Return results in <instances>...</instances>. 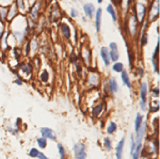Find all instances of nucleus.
I'll return each instance as SVG.
<instances>
[{"instance_id": "obj_1", "label": "nucleus", "mask_w": 160, "mask_h": 159, "mask_svg": "<svg viewBox=\"0 0 160 159\" xmlns=\"http://www.w3.org/2000/svg\"><path fill=\"white\" fill-rule=\"evenodd\" d=\"M139 108L141 111H148V82L142 81L139 86Z\"/></svg>"}, {"instance_id": "obj_2", "label": "nucleus", "mask_w": 160, "mask_h": 159, "mask_svg": "<svg viewBox=\"0 0 160 159\" xmlns=\"http://www.w3.org/2000/svg\"><path fill=\"white\" fill-rule=\"evenodd\" d=\"M148 4L143 3V2H140V1L135 2V4H133V7H132L133 14L136 15L139 24H142V22L146 19V16H148Z\"/></svg>"}, {"instance_id": "obj_3", "label": "nucleus", "mask_w": 160, "mask_h": 159, "mask_svg": "<svg viewBox=\"0 0 160 159\" xmlns=\"http://www.w3.org/2000/svg\"><path fill=\"white\" fill-rule=\"evenodd\" d=\"M159 12H160L159 0H152V2L148 7V16H146V19H148V24L156 22L158 19Z\"/></svg>"}, {"instance_id": "obj_4", "label": "nucleus", "mask_w": 160, "mask_h": 159, "mask_svg": "<svg viewBox=\"0 0 160 159\" xmlns=\"http://www.w3.org/2000/svg\"><path fill=\"white\" fill-rule=\"evenodd\" d=\"M17 68H18V74L20 78H28L31 79V77L33 75V65L31 64V62H20L18 65H17Z\"/></svg>"}, {"instance_id": "obj_5", "label": "nucleus", "mask_w": 160, "mask_h": 159, "mask_svg": "<svg viewBox=\"0 0 160 159\" xmlns=\"http://www.w3.org/2000/svg\"><path fill=\"white\" fill-rule=\"evenodd\" d=\"M127 22H128V30H129V34L132 37H135L136 35L139 33V30H140V29H139V27H140V24H139L138 19H137L136 15L133 14V12L132 13L130 12L129 14H128Z\"/></svg>"}, {"instance_id": "obj_6", "label": "nucleus", "mask_w": 160, "mask_h": 159, "mask_svg": "<svg viewBox=\"0 0 160 159\" xmlns=\"http://www.w3.org/2000/svg\"><path fill=\"white\" fill-rule=\"evenodd\" d=\"M102 82L100 75L96 71H91L87 76V84L91 89H98Z\"/></svg>"}, {"instance_id": "obj_7", "label": "nucleus", "mask_w": 160, "mask_h": 159, "mask_svg": "<svg viewBox=\"0 0 160 159\" xmlns=\"http://www.w3.org/2000/svg\"><path fill=\"white\" fill-rule=\"evenodd\" d=\"M41 0H37L34 3L32 4L28 12H29V16H27L28 20L32 22H37L38 19V15H40V11H41V7H42V3H41Z\"/></svg>"}, {"instance_id": "obj_8", "label": "nucleus", "mask_w": 160, "mask_h": 159, "mask_svg": "<svg viewBox=\"0 0 160 159\" xmlns=\"http://www.w3.org/2000/svg\"><path fill=\"white\" fill-rule=\"evenodd\" d=\"M73 153L75 159H87V145L83 142H78L74 145Z\"/></svg>"}, {"instance_id": "obj_9", "label": "nucleus", "mask_w": 160, "mask_h": 159, "mask_svg": "<svg viewBox=\"0 0 160 159\" xmlns=\"http://www.w3.org/2000/svg\"><path fill=\"white\" fill-rule=\"evenodd\" d=\"M109 50V56H110V60L111 62H117L120 59V52H118V46L115 42H111L108 47Z\"/></svg>"}, {"instance_id": "obj_10", "label": "nucleus", "mask_w": 160, "mask_h": 159, "mask_svg": "<svg viewBox=\"0 0 160 159\" xmlns=\"http://www.w3.org/2000/svg\"><path fill=\"white\" fill-rule=\"evenodd\" d=\"M40 132H41V137L45 138V139L50 140V141H56L57 140L56 132L49 127H42L40 130Z\"/></svg>"}, {"instance_id": "obj_11", "label": "nucleus", "mask_w": 160, "mask_h": 159, "mask_svg": "<svg viewBox=\"0 0 160 159\" xmlns=\"http://www.w3.org/2000/svg\"><path fill=\"white\" fill-rule=\"evenodd\" d=\"M107 90L109 91L110 94H112V95L117 94L118 92L120 91V87H118V83L117 79H115L114 77H110V78L108 79V81H107Z\"/></svg>"}, {"instance_id": "obj_12", "label": "nucleus", "mask_w": 160, "mask_h": 159, "mask_svg": "<svg viewBox=\"0 0 160 159\" xmlns=\"http://www.w3.org/2000/svg\"><path fill=\"white\" fill-rule=\"evenodd\" d=\"M60 32L61 35L63 37L64 40L68 41L71 40L72 37V29H71V26L66 22H61L60 24Z\"/></svg>"}, {"instance_id": "obj_13", "label": "nucleus", "mask_w": 160, "mask_h": 159, "mask_svg": "<svg viewBox=\"0 0 160 159\" xmlns=\"http://www.w3.org/2000/svg\"><path fill=\"white\" fill-rule=\"evenodd\" d=\"M102 10L98 7V9L95 10V14H94V25L97 33L100 32V28H102Z\"/></svg>"}, {"instance_id": "obj_14", "label": "nucleus", "mask_w": 160, "mask_h": 159, "mask_svg": "<svg viewBox=\"0 0 160 159\" xmlns=\"http://www.w3.org/2000/svg\"><path fill=\"white\" fill-rule=\"evenodd\" d=\"M9 37H10V30H7L4 31L3 35H2V37L0 38V48H1L2 51H7L10 49V46H9Z\"/></svg>"}, {"instance_id": "obj_15", "label": "nucleus", "mask_w": 160, "mask_h": 159, "mask_svg": "<svg viewBox=\"0 0 160 159\" xmlns=\"http://www.w3.org/2000/svg\"><path fill=\"white\" fill-rule=\"evenodd\" d=\"M124 147H125V137H123L118 141L117 147H115V159H123Z\"/></svg>"}, {"instance_id": "obj_16", "label": "nucleus", "mask_w": 160, "mask_h": 159, "mask_svg": "<svg viewBox=\"0 0 160 159\" xmlns=\"http://www.w3.org/2000/svg\"><path fill=\"white\" fill-rule=\"evenodd\" d=\"M100 58H102V62H104L105 66H110L111 64V60H110V56H109V50H108V47H105L102 46L100 48Z\"/></svg>"}, {"instance_id": "obj_17", "label": "nucleus", "mask_w": 160, "mask_h": 159, "mask_svg": "<svg viewBox=\"0 0 160 159\" xmlns=\"http://www.w3.org/2000/svg\"><path fill=\"white\" fill-rule=\"evenodd\" d=\"M104 108H105V104L104 102H100L98 104H95L92 108V111H91V114L93 117H99L102 112L104 111Z\"/></svg>"}, {"instance_id": "obj_18", "label": "nucleus", "mask_w": 160, "mask_h": 159, "mask_svg": "<svg viewBox=\"0 0 160 159\" xmlns=\"http://www.w3.org/2000/svg\"><path fill=\"white\" fill-rule=\"evenodd\" d=\"M18 14H19V12H18V9H17L16 4H15V3L11 4V6L9 7V12H8V19H7V22H11L12 20L14 19Z\"/></svg>"}, {"instance_id": "obj_19", "label": "nucleus", "mask_w": 160, "mask_h": 159, "mask_svg": "<svg viewBox=\"0 0 160 159\" xmlns=\"http://www.w3.org/2000/svg\"><path fill=\"white\" fill-rule=\"evenodd\" d=\"M121 80L122 82L124 83V86H126L128 89H132V83H131V79H130V76L128 74L127 71H122L121 72Z\"/></svg>"}, {"instance_id": "obj_20", "label": "nucleus", "mask_w": 160, "mask_h": 159, "mask_svg": "<svg viewBox=\"0 0 160 159\" xmlns=\"http://www.w3.org/2000/svg\"><path fill=\"white\" fill-rule=\"evenodd\" d=\"M91 57H92L91 50L84 46V47L81 49V58H82V60H83V62L87 66H89L90 64H91Z\"/></svg>"}, {"instance_id": "obj_21", "label": "nucleus", "mask_w": 160, "mask_h": 159, "mask_svg": "<svg viewBox=\"0 0 160 159\" xmlns=\"http://www.w3.org/2000/svg\"><path fill=\"white\" fill-rule=\"evenodd\" d=\"M95 7L93 3H86L83 6V12H84V15L88 17V18H93L94 17V14H95Z\"/></svg>"}, {"instance_id": "obj_22", "label": "nucleus", "mask_w": 160, "mask_h": 159, "mask_svg": "<svg viewBox=\"0 0 160 159\" xmlns=\"http://www.w3.org/2000/svg\"><path fill=\"white\" fill-rule=\"evenodd\" d=\"M14 3L16 4L17 9H18V12L20 14H26V12H27V10H28L26 0H15Z\"/></svg>"}, {"instance_id": "obj_23", "label": "nucleus", "mask_w": 160, "mask_h": 159, "mask_svg": "<svg viewBox=\"0 0 160 159\" xmlns=\"http://www.w3.org/2000/svg\"><path fill=\"white\" fill-rule=\"evenodd\" d=\"M149 147H151V153L152 155H158V151H159V141H158V138H154L153 141H152L151 145H149Z\"/></svg>"}, {"instance_id": "obj_24", "label": "nucleus", "mask_w": 160, "mask_h": 159, "mask_svg": "<svg viewBox=\"0 0 160 159\" xmlns=\"http://www.w3.org/2000/svg\"><path fill=\"white\" fill-rule=\"evenodd\" d=\"M38 79H40V81H41V82H42L43 84L48 83V81H49V79H50V74H49V72H48L47 70H43V71L40 73Z\"/></svg>"}, {"instance_id": "obj_25", "label": "nucleus", "mask_w": 160, "mask_h": 159, "mask_svg": "<svg viewBox=\"0 0 160 159\" xmlns=\"http://www.w3.org/2000/svg\"><path fill=\"white\" fill-rule=\"evenodd\" d=\"M51 15H52V17H51V19H52V22H57L60 17L62 16V13L60 11V7L58 6H53L52 9H51Z\"/></svg>"}, {"instance_id": "obj_26", "label": "nucleus", "mask_w": 160, "mask_h": 159, "mask_svg": "<svg viewBox=\"0 0 160 159\" xmlns=\"http://www.w3.org/2000/svg\"><path fill=\"white\" fill-rule=\"evenodd\" d=\"M107 12L109 13V15L111 16V18H112L113 22H118V14H117V10H115V7L112 6V4H108L107 6Z\"/></svg>"}, {"instance_id": "obj_27", "label": "nucleus", "mask_w": 160, "mask_h": 159, "mask_svg": "<svg viewBox=\"0 0 160 159\" xmlns=\"http://www.w3.org/2000/svg\"><path fill=\"white\" fill-rule=\"evenodd\" d=\"M118 130V125L117 123H115L114 121H111L109 122V124H108L107 126V129H106V132H107V134L109 136H112L115 134V132Z\"/></svg>"}, {"instance_id": "obj_28", "label": "nucleus", "mask_w": 160, "mask_h": 159, "mask_svg": "<svg viewBox=\"0 0 160 159\" xmlns=\"http://www.w3.org/2000/svg\"><path fill=\"white\" fill-rule=\"evenodd\" d=\"M144 121V115L142 113H137L136 115V119H135V132H137V130L139 129V128L141 127L142 123H143Z\"/></svg>"}, {"instance_id": "obj_29", "label": "nucleus", "mask_w": 160, "mask_h": 159, "mask_svg": "<svg viewBox=\"0 0 160 159\" xmlns=\"http://www.w3.org/2000/svg\"><path fill=\"white\" fill-rule=\"evenodd\" d=\"M8 12H9V7H0V22H7Z\"/></svg>"}, {"instance_id": "obj_30", "label": "nucleus", "mask_w": 160, "mask_h": 159, "mask_svg": "<svg viewBox=\"0 0 160 159\" xmlns=\"http://www.w3.org/2000/svg\"><path fill=\"white\" fill-rule=\"evenodd\" d=\"M159 46H160V40H159V35H158L156 47H155L153 56H152V61H158L159 60Z\"/></svg>"}, {"instance_id": "obj_31", "label": "nucleus", "mask_w": 160, "mask_h": 159, "mask_svg": "<svg viewBox=\"0 0 160 159\" xmlns=\"http://www.w3.org/2000/svg\"><path fill=\"white\" fill-rule=\"evenodd\" d=\"M102 145H104V148L107 152H110L112 150V141L109 137H105L102 139Z\"/></svg>"}, {"instance_id": "obj_32", "label": "nucleus", "mask_w": 160, "mask_h": 159, "mask_svg": "<svg viewBox=\"0 0 160 159\" xmlns=\"http://www.w3.org/2000/svg\"><path fill=\"white\" fill-rule=\"evenodd\" d=\"M112 71L114 72V73L120 74L121 72L124 71V63H122V62H118V61H117V62H113V65H112Z\"/></svg>"}, {"instance_id": "obj_33", "label": "nucleus", "mask_w": 160, "mask_h": 159, "mask_svg": "<svg viewBox=\"0 0 160 159\" xmlns=\"http://www.w3.org/2000/svg\"><path fill=\"white\" fill-rule=\"evenodd\" d=\"M29 45H30V52H35L38 49V42L35 37L31 38L29 41Z\"/></svg>"}, {"instance_id": "obj_34", "label": "nucleus", "mask_w": 160, "mask_h": 159, "mask_svg": "<svg viewBox=\"0 0 160 159\" xmlns=\"http://www.w3.org/2000/svg\"><path fill=\"white\" fill-rule=\"evenodd\" d=\"M47 139H45V138L43 137H40L37 139V143L38 145V148H41V150H45L46 147H47Z\"/></svg>"}, {"instance_id": "obj_35", "label": "nucleus", "mask_w": 160, "mask_h": 159, "mask_svg": "<svg viewBox=\"0 0 160 159\" xmlns=\"http://www.w3.org/2000/svg\"><path fill=\"white\" fill-rule=\"evenodd\" d=\"M58 153H59V156H60V159H65L66 158V151L64 148L63 145L61 143H58Z\"/></svg>"}, {"instance_id": "obj_36", "label": "nucleus", "mask_w": 160, "mask_h": 159, "mask_svg": "<svg viewBox=\"0 0 160 159\" xmlns=\"http://www.w3.org/2000/svg\"><path fill=\"white\" fill-rule=\"evenodd\" d=\"M74 64H75V67H76V74H77V76H78L79 78H82V75H83V70H82L81 64L79 63V61L75 62Z\"/></svg>"}, {"instance_id": "obj_37", "label": "nucleus", "mask_w": 160, "mask_h": 159, "mask_svg": "<svg viewBox=\"0 0 160 159\" xmlns=\"http://www.w3.org/2000/svg\"><path fill=\"white\" fill-rule=\"evenodd\" d=\"M152 97L155 99H158L159 96H160V90H159V87H154V88H152Z\"/></svg>"}, {"instance_id": "obj_38", "label": "nucleus", "mask_w": 160, "mask_h": 159, "mask_svg": "<svg viewBox=\"0 0 160 159\" xmlns=\"http://www.w3.org/2000/svg\"><path fill=\"white\" fill-rule=\"evenodd\" d=\"M38 153H40V150L37 147H31L30 150H29V157L31 158H33V159H35L38 157Z\"/></svg>"}, {"instance_id": "obj_39", "label": "nucleus", "mask_w": 160, "mask_h": 159, "mask_svg": "<svg viewBox=\"0 0 160 159\" xmlns=\"http://www.w3.org/2000/svg\"><path fill=\"white\" fill-rule=\"evenodd\" d=\"M136 147V142H135V135L131 134L130 135V155H132L133 151Z\"/></svg>"}, {"instance_id": "obj_40", "label": "nucleus", "mask_w": 160, "mask_h": 159, "mask_svg": "<svg viewBox=\"0 0 160 159\" xmlns=\"http://www.w3.org/2000/svg\"><path fill=\"white\" fill-rule=\"evenodd\" d=\"M15 2V0H0V7H10Z\"/></svg>"}, {"instance_id": "obj_41", "label": "nucleus", "mask_w": 160, "mask_h": 159, "mask_svg": "<svg viewBox=\"0 0 160 159\" xmlns=\"http://www.w3.org/2000/svg\"><path fill=\"white\" fill-rule=\"evenodd\" d=\"M69 16H71L72 18H77V17L79 16L78 10H76V9H74V7H72V9L69 10Z\"/></svg>"}, {"instance_id": "obj_42", "label": "nucleus", "mask_w": 160, "mask_h": 159, "mask_svg": "<svg viewBox=\"0 0 160 159\" xmlns=\"http://www.w3.org/2000/svg\"><path fill=\"white\" fill-rule=\"evenodd\" d=\"M137 74H138L139 78L142 79L144 77V75H145V72H144V70L142 67H138V68H137Z\"/></svg>"}, {"instance_id": "obj_43", "label": "nucleus", "mask_w": 160, "mask_h": 159, "mask_svg": "<svg viewBox=\"0 0 160 159\" xmlns=\"http://www.w3.org/2000/svg\"><path fill=\"white\" fill-rule=\"evenodd\" d=\"M7 129H8V132H9L10 134L13 135V136H17V135H18V132H19V130H18V129H16V128L7 127Z\"/></svg>"}, {"instance_id": "obj_44", "label": "nucleus", "mask_w": 160, "mask_h": 159, "mask_svg": "<svg viewBox=\"0 0 160 159\" xmlns=\"http://www.w3.org/2000/svg\"><path fill=\"white\" fill-rule=\"evenodd\" d=\"M6 29H7V27H6V25H4V22H0V38L2 37L4 31H6Z\"/></svg>"}, {"instance_id": "obj_45", "label": "nucleus", "mask_w": 160, "mask_h": 159, "mask_svg": "<svg viewBox=\"0 0 160 159\" xmlns=\"http://www.w3.org/2000/svg\"><path fill=\"white\" fill-rule=\"evenodd\" d=\"M158 111H159V104L156 105V106H151V110H149L151 113H156Z\"/></svg>"}, {"instance_id": "obj_46", "label": "nucleus", "mask_w": 160, "mask_h": 159, "mask_svg": "<svg viewBox=\"0 0 160 159\" xmlns=\"http://www.w3.org/2000/svg\"><path fill=\"white\" fill-rule=\"evenodd\" d=\"M20 125H22V119H19L18 117V119H16V122H15V128L19 130Z\"/></svg>"}, {"instance_id": "obj_47", "label": "nucleus", "mask_w": 160, "mask_h": 159, "mask_svg": "<svg viewBox=\"0 0 160 159\" xmlns=\"http://www.w3.org/2000/svg\"><path fill=\"white\" fill-rule=\"evenodd\" d=\"M38 159H49L47 157V156L45 155V154L44 153H42V152H40L38 153V157H37Z\"/></svg>"}, {"instance_id": "obj_48", "label": "nucleus", "mask_w": 160, "mask_h": 159, "mask_svg": "<svg viewBox=\"0 0 160 159\" xmlns=\"http://www.w3.org/2000/svg\"><path fill=\"white\" fill-rule=\"evenodd\" d=\"M14 83L15 84H17V86H22V78H16V79H15V80H14Z\"/></svg>"}, {"instance_id": "obj_49", "label": "nucleus", "mask_w": 160, "mask_h": 159, "mask_svg": "<svg viewBox=\"0 0 160 159\" xmlns=\"http://www.w3.org/2000/svg\"><path fill=\"white\" fill-rule=\"evenodd\" d=\"M37 1V0H26V2H27V7H28V10H29V7L32 6L34 2Z\"/></svg>"}, {"instance_id": "obj_50", "label": "nucleus", "mask_w": 160, "mask_h": 159, "mask_svg": "<svg viewBox=\"0 0 160 159\" xmlns=\"http://www.w3.org/2000/svg\"><path fill=\"white\" fill-rule=\"evenodd\" d=\"M34 63H35V66H37V68L38 70V68H40V65H41L40 59H38V58H35V59H34Z\"/></svg>"}, {"instance_id": "obj_51", "label": "nucleus", "mask_w": 160, "mask_h": 159, "mask_svg": "<svg viewBox=\"0 0 160 159\" xmlns=\"http://www.w3.org/2000/svg\"><path fill=\"white\" fill-rule=\"evenodd\" d=\"M102 1H104V0H97V3H98V4H102Z\"/></svg>"}, {"instance_id": "obj_52", "label": "nucleus", "mask_w": 160, "mask_h": 159, "mask_svg": "<svg viewBox=\"0 0 160 159\" xmlns=\"http://www.w3.org/2000/svg\"><path fill=\"white\" fill-rule=\"evenodd\" d=\"M143 159H152L151 157H148V156H146V157H144Z\"/></svg>"}]
</instances>
